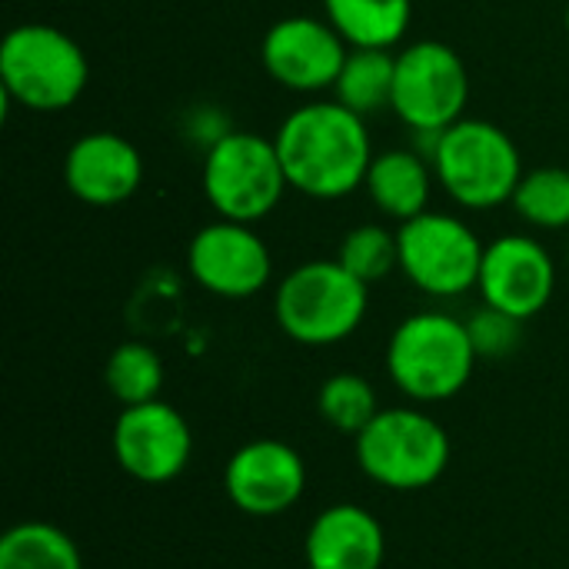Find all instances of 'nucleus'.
Returning <instances> with one entry per match:
<instances>
[{
    "instance_id": "obj_1",
    "label": "nucleus",
    "mask_w": 569,
    "mask_h": 569,
    "mask_svg": "<svg viewBox=\"0 0 569 569\" xmlns=\"http://www.w3.org/2000/svg\"><path fill=\"white\" fill-rule=\"evenodd\" d=\"M273 143L290 190L310 200H343L357 193L377 157L367 117L340 100H310L290 110Z\"/></svg>"
},
{
    "instance_id": "obj_2",
    "label": "nucleus",
    "mask_w": 569,
    "mask_h": 569,
    "mask_svg": "<svg viewBox=\"0 0 569 569\" xmlns=\"http://www.w3.org/2000/svg\"><path fill=\"white\" fill-rule=\"evenodd\" d=\"M423 140L437 187L463 210H497L510 203L527 173L513 137L490 120L463 117Z\"/></svg>"
},
{
    "instance_id": "obj_3",
    "label": "nucleus",
    "mask_w": 569,
    "mask_h": 569,
    "mask_svg": "<svg viewBox=\"0 0 569 569\" xmlns=\"http://www.w3.org/2000/svg\"><path fill=\"white\" fill-rule=\"evenodd\" d=\"M480 357L467 320L420 310L397 323L387 340V377L413 403H443L463 393Z\"/></svg>"
},
{
    "instance_id": "obj_4",
    "label": "nucleus",
    "mask_w": 569,
    "mask_h": 569,
    "mask_svg": "<svg viewBox=\"0 0 569 569\" xmlns=\"http://www.w3.org/2000/svg\"><path fill=\"white\" fill-rule=\"evenodd\" d=\"M90 83L83 47L53 23H20L0 43V90L30 113L73 107Z\"/></svg>"
},
{
    "instance_id": "obj_5",
    "label": "nucleus",
    "mask_w": 569,
    "mask_h": 569,
    "mask_svg": "<svg viewBox=\"0 0 569 569\" xmlns=\"http://www.w3.org/2000/svg\"><path fill=\"white\" fill-rule=\"evenodd\" d=\"M370 310V287L357 280L337 257L293 267L277 293V327L300 347H333L350 340Z\"/></svg>"
},
{
    "instance_id": "obj_6",
    "label": "nucleus",
    "mask_w": 569,
    "mask_h": 569,
    "mask_svg": "<svg viewBox=\"0 0 569 569\" xmlns=\"http://www.w3.org/2000/svg\"><path fill=\"white\" fill-rule=\"evenodd\" d=\"M450 437L427 410L387 407L353 437V457L367 480L393 493L433 487L450 467Z\"/></svg>"
},
{
    "instance_id": "obj_7",
    "label": "nucleus",
    "mask_w": 569,
    "mask_h": 569,
    "mask_svg": "<svg viewBox=\"0 0 569 569\" xmlns=\"http://www.w3.org/2000/svg\"><path fill=\"white\" fill-rule=\"evenodd\" d=\"M200 187L217 217L237 223L267 220L290 190L273 137L230 130L203 153Z\"/></svg>"
},
{
    "instance_id": "obj_8",
    "label": "nucleus",
    "mask_w": 569,
    "mask_h": 569,
    "mask_svg": "<svg viewBox=\"0 0 569 569\" xmlns=\"http://www.w3.org/2000/svg\"><path fill=\"white\" fill-rule=\"evenodd\" d=\"M400 273L433 300H453L480 283L483 250L477 230L440 210H427L397 227Z\"/></svg>"
},
{
    "instance_id": "obj_9",
    "label": "nucleus",
    "mask_w": 569,
    "mask_h": 569,
    "mask_svg": "<svg viewBox=\"0 0 569 569\" xmlns=\"http://www.w3.org/2000/svg\"><path fill=\"white\" fill-rule=\"evenodd\" d=\"M470 100V73L463 57L443 40H417L397 53L393 113L417 137H437L463 120Z\"/></svg>"
},
{
    "instance_id": "obj_10",
    "label": "nucleus",
    "mask_w": 569,
    "mask_h": 569,
    "mask_svg": "<svg viewBox=\"0 0 569 569\" xmlns=\"http://www.w3.org/2000/svg\"><path fill=\"white\" fill-rule=\"evenodd\" d=\"M187 270L193 283L220 300H250L273 277V257L253 223L217 217L187 243Z\"/></svg>"
},
{
    "instance_id": "obj_11",
    "label": "nucleus",
    "mask_w": 569,
    "mask_h": 569,
    "mask_svg": "<svg viewBox=\"0 0 569 569\" xmlns=\"http://www.w3.org/2000/svg\"><path fill=\"white\" fill-rule=\"evenodd\" d=\"M117 467L137 483L160 487L177 480L193 457L187 417L167 400L123 407L110 433Z\"/></svg>"
},
{
    "instance_id": "obj_12",
    "label": "nucleus",
    "mask_w": 569,
    "mask_h": 569,
    "mask_svg": "<svg viewBox=\"0 0 569 569\" xmlns=\"http://www.w3.org/2000/svg\"><path fill=\"white\" fill-rule=\"evenodd\" d=\"M350 47L327 17L293 13L277 20L260 43V60L270 80L290 93L333 90Z\"/></svg>"
},
{
    "instance_id": "obj_13",
    "label": "nucleus",
    "mask_w": 569,
    "mask_h": 569,
    "mask_svg": "<svg viewBox=\"0 0 569 569\" xmlns=\"http://www.w3.org/2000/svg\"><path fill=\"white\" fill-rule=\"evenodd\" d=\"M223 493L247 517H280L293 510L307 493V463L287 440H247L230 453L223 467Z\"/></svg>"
},
{
    "instance_id": "obj_14",
    "label": "nucleus",
    "mask_w": 569,
    "mask_h": 569,
    "mask_svg": "<svg viewBox=\"0 0 569 569\" xmlns=\"http://www.w3.org/2000/svg\"><path fill=\"white\" fill-rule=\"evenodd\" d=\"M477 290L487 307L527 323L550 307L557 293V263L530 233H503L483 250Z\"/></svg>"
},
{
    "instance_id": "obj_15",
    "label": "nucleus",
    "mask_w": 569,
    "mask_h": 569,
    "mask_svg": "<svg viewBox=\"0 0 569 569\" xmlns=\"http://www.w3.org/2000/svg\"><path fill=\"white\" fill-rule=\"evenodd\" d=\"M143 183V157L133 140L113 130L77 137L63 157V187L87 207L127 203Z\"/></svg>"
},
{
    "instance_id": "obj_16",
    "label": "nucleus",
    "mask_w": 569,
    "mask_h": 569,
    "mask_svg": "<svg viewBox=\"0 0 569 569\" xmlns=\"http://www.w3.org/2000/svg\"><path fill=\"white\" fill-rule=\"evenodd\" d=\"M387 560L383 523L360 503H333L303 537L307 569H380Z\"/></svg>"
},
{
    "instance_id": "obj_17",
    "label": "nucleus",
    "mask_w": 569,
    "mask_h": 569,
    "mask_svg": "<svg viewBox=\"0 0 569 569\" xmlns=\"http://www.w3.org/2000/svg\"><path fill=\"white\" fill-rule=\"evenodd\" d=\"M433 187H437V173L430 157L410 147H393L377 153L363 180L370 203L397 223L427 213Z\"/></svg>"
},
{
    "instance_id": "obj_18",
    "label": "nucleus",
    "mask_w": 569,
    "mask_h": 569,
    "mask_svg": "<svg viewBox=\"0 0 569 569\" xmlns=\"http://www.w3.org/2000/svg\"><path fill=\"white\" fill-rule=\"evenodd\" d=\"M323 17L347 40V47L393 50L413 20V0H320Z\"/></svg>"
},
{
    "instance_id": "obj_19",
    "label": "nucleus",
    "mask_w": 569,
    "mask_h": 569,
    "mask_svg": "<svg viewBox=\"0 0 569 569\" xmlns=\"http://www.w3.org/2000/svg\"><path fill=\"white\" fill-rule=\"evenodd\" d=\"M397 53L393 50H363L353 47L343 60V70L333 83V100L350 107L360 117L393 107Z\"/></svg>"
},
{
    "instance_id": "obj_20",
    "label": "nucleus",
    "mask_w": 569,
    "mask_h": 569,
    "mask_svg": "<svg viewBox=\"0 0 569 569\" xmlns=\"http://www.w3.org/2000/svg\"><path fill=\"white\" fill-rule=\"evenodd\" d=\"M0 569H83V557L60 527L23 520L0 537Z\"/></svg>"
},
{
    "instance_id": "obj_21",
    "label": "nucleus",
    "mask_w": 569,
    "mask_h": 569,
    "mask_svg": "<svg viewBox=\"0 0 569 569\" xmlns=\"http://www.w3.org/2000/svg\"><path fill=\"white\" fill-rule=\"evenodd\" d=\"M103 383H107L110 397L120 407H137V403L160 400L163 360H160V353L150 343L127 340V343L113 347V353L107 357Z\"/></svg>"
},
{
    "instance_id": "obj_22",
    "label": "nucleus",
    "mask_w": 569,
    "mask_h": 569,
    "mask_svg": "<svg viewBox=\"0 0 569 569\" xmlns=\"http://www.w3.org/2000/svg\"><path fill=\"white\" fill-rule=\"evenodd\" d=\"M317 413L330 430H337L343 437H357L380 413V400H377L373 383L363 373L340 370L320 383Z\"/></svg>"
},
{
    "instance_id": "obj_23",
    "label": "nucleus",
    "mask_w": 569,
    "mask_h": 569,
    "mask_svg": "<svg viewBox=\"0 0 569 569\" xmlns=\"http://www.w3.org/2000/svg\"><path fill=\"white\" fill-rule=\"evenodd\" d=\"M510 203L533 230H569V170L537 167L523 173Z\"/></svg>"
},
{
    "instance_id": "obj_24",
    "label": "nucleus",
    "mask_w": 569,
    "mask_h": 569,
    "mask_svg": "<svg viewBox=\"0 0 569 569\" xmlns=\"http://www.w3.org/2000/svg\"><path fill=\"white\" fill-rule=\"evenodd\" d=\"M337 260L367 287L387 280L393 270H400V243L397 230L383 223H360L340 237Z\"/></svg>"
},
{
    "instance_id": "obj_25",
    "label": "nucleus",
    "mask_w": 569,
    "mask_h": 569,
    "mask_svg": "<svg viewBox=\"0 0 569 569\" xmlns=\"http://www.w3.org/2000/svg\"><path fill=\"white\" fill-rule=\"evenodd\" d=\"M470 340L477 347L480 360H507L510 353H517L520 340H523V320L493 310V307H480L470 320H467Z\"/></svg>"
},
{
    "instance_id": "obj_26",
    "label": "nucleus",
    "mask_w": 569,
    "mask_h": 569,
    "mask_svg": "<svg viewBox=\"0 0 569 569\" xmlns=\"http://www.w3.org/2000/svg\"><path fill=\"white\" fill-rule=\"evenodd\" d=\"M567 33H569V3H567Z\"/></svg>"
},
{
    "instance_id": "obj_27",
    "label": "nucleus",
    "mask_w": 569,
    "mask_h": 569,
    "mask_svg": "<svg viewBox=\"0 0 569 569\" xmlns=\"http://www.w3.org/2000/svg\"><path fill=\"white\" fill-rule=\"evenodd\" d=\"M567 263H569V243H567Z\"/></svg>"
}]
</instances>
